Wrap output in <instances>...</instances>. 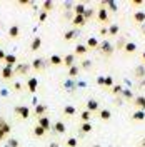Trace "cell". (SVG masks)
<instances>
[{
	"mask_svg": "<svg viewBox=\"0 0 145 147\" xmlns=\"http://www.w3.org/2000/svg\"><path fill=\"white\" fill-rule=\"evenodd\" d=\"M99 50L102 52L103 57H112V54H113V45H112L110 42H107V40H103L99 45Z\"/></svg>",
	"mask_w": 145,
	"mask_h": 147,
	"instance_id": "cell-1",
	"label": "cell"
},
{
	"mask_svg": "<svg viewBox=\"0 0 145 147\" xmlns=\"http://www.w3.org/2000/svg\"><path fill=\"white\" fill-rule=\"evenodd\" d=\"M13 112H15L17 115H20V119H28V117H30V109H28L27 105H17V107L13 109Z\"/></svg>",
	"mask_w": 145,
	"mask_h": 147,
	"instance_id": "cell-2",
	"label": "cell"
},
{
	"mask_svg": "<svg viewBox=\"0 0 145 147\" xmlns=\"http://www.w3.org/2000/svg\"><path fill=\"white\" fill-rule=\"evenodd\" d=\"M97 17H99V20L102 24H107L109 22V10L105 9V7H100L99 12H97Z\"/></svg>",
	"mask_w": 145,
	"mask_h": 147,
	"instance_id": "cell-3",
	"label": "cell"
},
{
	"mask_svg": "<svg viewBox=\"0 0 145 147\" xmlns=\"http://www.w3.org/2000/svg\"><path fill=\"white\" fill-rule=\"evenodd\" d=\"M52 130H54L55 134H64V132H67V125L62 120H58V122H55L54 125H52Z\"/></svg>",
	"mask_w": 145,
	"mask_h": 147,
	"instance_id": "cell-4",
	"label": "cell"
},
{
	"mask_svg": "<svg viewBox=\"0 0 145 147\" xmlns=\"http://www.w3.org/2000/svg\"><path fill=\"white\" fill-rule=\"evenodd\" d=\"M10 130H12L10 124H9V122H3V124L0 125V140H3V139H5V136H9Z\"/></svg>",
	"mask_w": 145,
	"mask_h": 147,
	"instance_id": "cell-5",
	"label": "cell"
},
{
	"mask_svg": "<svg viewBox=\"0 0 145 147\" xmlns=\"http://www.w3.org/2000/svg\"><path fill=\"white\" fill-rule=\"evenodd\" d=\"M134 105L137 107V110H144L145 112V97L144 95H138L134 99Z\"/></svg>",
	"mask_w": 145,
	"mask_h": 147,
	"instance_id": "cell-6",
	"label": "cell"
},
{
	"mask_svg": "<svg viewBox=\"0 0 145 147\" xmlns=\"http://www.w3.org/2000/svg\"><path fill=\"white\" fill-rule=\"evenodd\" d=\"M38 125H40L42 129H45V130H50V129H52L50 119H48L47 115H44V117H38Z\"/></svg>",
	"mask_w": 145,
	"mask_h": 147,
	"instance_id": "cell-7",
	"label": "cell"
},
{
	"mask_svg": "<svg viewBox=\"0 0 145 147\" xmlns=\"http://www.w3.org/2000/svg\"><path fill=\"white\" fill-rule=\"evenodd\" d=\"M0 77H2V79H5V80L12 79V77H13V69H12V67H3V69H2V72H0Z\"/></svg>",
	"mask_w": 145,
	"mask_h": 147,
	"instance_id": "cell-8",
	"label": "cell"
},
{
	"mask_svg": "<svg viewBox=\"0 0 145 147\" xmlns=\"http://www.w3.org/2000/svg\"><path fill=\"white\" fill-rule=\"evenodd\" d=\"M85 107H87V110L89 112H97V110H100L99 107V102L93 100V99H90V100H87V104H85Z\"/></svg>",
	"mask_w": 145,
	"mask_h": 147,
	"instance_id": "cell-9",
	"label": "cell"
},
{
	"mask_svg": "<svg viewBox=\"0 0 145 147\" xmlns=\"http://www.w3.org/2000/svg\"><path fill=\"white\" fill-rule=\"evenodd\" d=\"M110 117H112V112H110L109 109H100L99 110V119L100 120L107 122V120H110Z\"/></svg>",
	"mask_w": 145,
	"mask_h": 147,
	"instance_id": "cell-10",
	"label": "cell"
},
{
	"mask_svg": "<svg viewBox=\"0 0 145 147\" xmlns=\"http://www.w3.org/2000/svg\"><path fill=\"white\" fill-rule=\"evenodd\" d=\"M3 62H5V67H12V69H13L15 64H17V57H15V55H12V54H7V57H5V60H3Z\"/></svg>",
	"mask_w": 145,
	"mask_h": 147,
	"instance_id": "cell-11",
	"label": "cell"
},
{
	"mask_svg": "<svg viewBox=\"0 0 145 147\" xmlns=\"http://www.w3.org/2000/svg\"><path fill=\"white\" fill-rule=\"evenodd\" d=\"M37 85H38V79H37V77H32V79H28V80H27L28 92H35L37 90Z\"/></svg>",
	"mask_w": 145,
	"mask_h": 147,
	"instance_id": "cell-12",
	"label": "cell"
},
{
	"mask_svg": "<svg viewBox=\"0 0 145 147\" xmlns=\"http://www.w3.org/2000/svg\"><path fill=\"white\" fill-rule=\"evenodd\" d=\"M62 60H64V65H65V67H67V69H70L72 65H75V55L68 54V55H65Z\"/></svg>",
	"mask_w": 145,
	"mask_h": 147,
	"instance_id": "cell-13",
	"label": "cell"
},
{
	"mask_svg": "<svg viewBox=\"0 0 145 147\" xmlns=\"http://www.w3.org/2000/svg\"><path fill=\"white\" fill-rule=\"evenodd\" d=\"M132 18H134V22H135V24L142 25V24H145V12H135Z\"/></svg>",
	"mask_w": 145,
	"mask_h": 147,
	"instance_id": "cell-14",
	"label": "cell"
},
{
	"mask_svg": "<svg viewBox=\"0 0 145 147\" xmlns=\"http://www.w3.org/2000/svg\"><path fill=\"white\" fill-rule=\"evenodd\" d=\"M79 130H80L82 134H89V132L93 130V125H92L90 122H82L80 127H79Z\"/></svg>",
	"mask_w": 145,
	"mask_h": 147,
	"instance_id": "cell-15",
	"label": "cell"
},
{
	"mask_svg": "<svg viewBox=\"0 0 145 147\" xmlns=\"http://www.w3.org/2000/svg\"><path fill=\"white\" fill-rule=\"evenodd\" d=\"M72 24L75 25V27H83V25L87 24V20L83 18V15H75L73 20H72Z\"/></svg>",
	"mask_w": 145,
	"mask_h": 147,
	"instance_id": "cell-16",
	"label": "cell"
},
{
	"mask_svg": "<svg viewBox=\"0 0 145 147\" xmlns=\"http://www.w3.org/2000/svg\"><path fill=\"white\" fill-rule=\"evenodd\" d=\"M44 67H45V62H44L42 59H35V60L32 62V69H34V70H42Z\"/></svg>",
	"mask_w": 145,
	"mask_h": 147,
	"instance_id": "cell-17",
	"label": "cell"
},
{
	"mask_svg": "<svg viewBox=\"0 0 145 147\" xmlns=\"http://www.w3.org/2000/svg\"><path fill=\"white\" fill-rule=\"evenodd\" d=\"M40 47H42V38H40V37H35V38L32 40V45H30L32 52H37V50H38Z\"/></svg>",
	"mask_w": 145,
	"mask_h": 147,
	"instance_id": "cell-18",
	"label": "cell"
},
{
	"mask_svg": "<svg viewBox=\"0 0 145 147\" xmlns=\"http://www.w3.org/2000/svg\"><path fill=\"white\" fill-rule=\"evenodd\" d=\"M18 35H20V28H18V25H12V27L9 28V37L10 38H17Z\"/></svg>",
	"mask_w": 145,
	"mask_h": 147,
	"instance_id": "cell-19",
	"label": "cell"
},
{
	"mask_svg": "<svg viewBox=\"0 0 145 147\" xmlns=\"http://www.w3.org/2000/svg\"><path fill=\"white\" fill-rule=\"evenodd\" d=\"M47 112V107L45 105H42V104H38V105H35V115L37 117H44Z\"/></svg>",
	"mask_w": 145,
	"mask_h": 147,
	"instance_id": "cell-20",
	"label": "cell"
},
{
	"mask_svg": "<svg viewBox=\"0 0 145 147\" xmlns=\"http://www.w3.org/2000/svg\"><path fill=\"white\" fill-rule=\"evenodd\" d=\"M135 50H137V45L134 42H127L125 47H124V52H125V54H134Z\"/></svg>",
	"mask_w": 145,
	"mask_h": 147,
	"instance_id": "cell-21",
	"label": "cell"
},
{
	"mask_svg": "<svg viewBox=\"0 0 145 147\" xmlns=\"http://www.w3.org/2000/svg\"><path fill=\"white\" fill-rule=\"evenodd\" d=\"M32 132H34V136H35V137H44L47 130H45V129H42L40 125H38V124H37L35 127H34V130H32Z\"/></svg>",
	"mask_w": 145,
	"mask_h": 147,
	"instance_id": "cell-22",
	"label": "cell"
},
{
	"mask_svg": "<svg viewBox=\"0 0 145 147\" xmlns=\"http://www.w3.org/2000/svg\"><path fill=\"white\" fill-rule=\"evenodd\" d=\"M144 119H145V112H144V110H137V112L132 114V120L140 122V120H144Z\"/></svg>",
	"mask_w": 145,
	"mask_h": 147,
	"instance_id": "cell-23",
	"label": "cell"
},
{
	"mask_svg": "<svg viewBox=\"0 0 145 147\" xmlns=\"http://www.w3.org/2000/svg\"><path fill=\"white\" fill-rule=\"evenodd\" d=\"M28 69H30V67H28L27 64H18V65H15V70H13V72H17V74H25Z\"/></svg>",
	"mask_w": 145,
	"mask_h": 147,
	"instance_id": "cell-24",
	"label": "cell"
},
{
	"mask_svg": "<svg viewBox=\"0 0 145 147\" xmlns=\"http://www.w3.org/2000/svg\"><path fill=\"white\" fill-rule=\"evenodd\" d=\"M79 72H80V65H72L68 69V77H77Z\"/></svg>",
	"mask_w": 145,
	"mask_h": 147,
	"instance_id": "cell-25",
	"label": "cell"
},
{
	"mask_svg": "<svg viewBox=\"0 0 145 147\" xmlns=\"http://www.w3.org/2000/svg\"><path fill=\"white\" fill-rule=\"evenodd\" d=\"M118 30H120V25H110L109 30H107V35L110 37H115L118 34Z\"/></svg>",
	"mask_w": 145,
	"mask_h": 147,
	"instance_id": "cell-26",
	"label": "cell"
},
{
	"mask_svg": "<svg viewBox=\"0 0 145 147\" xmlns=\"http://www.w3.org/2000/svg\"><path fill=\"white\" fill-rule=\"evenodd\" d=\"M87 52H89V49H87L85 45H82V44H79V45L75 47V54L77 55H85Z\"/></svg>",
	"mask_w": 145,
	"mask_h": 147,
	"instance_id": "cell-27",
	"label": "cell"
},
{
	"mask_svg": "<svg viewBox=\"0 0 145 147\" xmlns=\"http://www.w3.org/2000/svg\"><path fill=\"white\" fill-rule=\"evenodd\" d=\"M73 37H77V30L73 28V30H67L64 34V40H72Z\"/></svg>",
	"mask_w": 145,
	"mask_h": 147,
	"instance_id": "cell-28",
	"label": "cell"
},
{
	"mask_svg": "<svg viewBox=\"0 0 145 147\" xmlns=\"http://www.w3.org/2000/svg\"><path fill=\"white\" fill-rule=\"evenodd\" d=\"M50 64L52 65H62L64 60H62V57H58V55H52V57H50Z\"/></svg>",
	"mask_w": 145,
	"mask_h": 147,
	"instance_id": "cell-29",
	"label": "cell"
},
{
	"mask_svg": "<svg viewBox=\"0 0 145 147\" xmlns=\"http://www.w3.org/2000/svg\"><path fill=\"white\" fill-rule=\"evenodd\" d=\"M135 75L138 77V79H144L145 77V67L144 65H138V67L135 69Z\"/></svg>",
	"mask_w": 145,
	"mask_h": 147,
	"instance_id": "cell-30",
	"label": "cell"
},
{
	"mask_svg": "<svg viewBox=\"0 0 145 147\" xmlns=\"http://www.w3.org/2000/svg\"><path fill=\"white\" fill-rule=\"evenodd\" d=\"M64 114L65 115H75V107H73V105H65Z\"/></svg>",
	"mask_w": 145,
	"mask_h": 147,
	"instance_id": "cell-31",
	"label": "cell"
},
{
	"mask_svg": "<svg viewBox=\"0 0 145 147\" xmlns=\"http://www.w3.org/2000/svg\"><path fill=\"white\" fill-rule=\"evenodd\" d=\"M90 117H92V112H89V110H83V112L80 114L82 122H89V120H90Z\"/></svg>",
	"mask_w": 145,
	"mask_h": 147,
	"instance_id": "cell-32",
	"label": "cell"
},
{
	"mask_svg": "<svg viewBox=\"0 0 145 147\" xmlns=\"http://www.w3.org/2000/svg\"><path fill=\"white\" fill-rule=\"evenodd\" d=\"M83 13H85V5L83 3L75 5V15H83Z\"/></svg>",
	"mask_w": 145,
	"mask_h": 147,
	"instance_id": "cell-33",
	"label": "cell"
},
{
	"mask_svg": "<svg viewBox=\"0 0 145 147\" xmlns=\"http://www.w3.org/2000/svg\"><path fill=\"white\" fill-rule=\"evenodd\" d=\"M87 44H89V47H90V49H97V47H99V40L92 37V38H89V40H87Z\"/></svg>",
	"mask_w": 145,
	"mask_h": 147,
	"instance_id": "cell-34",
	"label": "cell"
},
{
	"mask_svg": "<svg viewBox=\"0 0 145 147\" xmlns=\"http://www.w3.org/2000/svg\"><path fill=\"white\" fill-rule=\"evenodd\" d=\"M42 7H44V12L48 13L50 10L54 9V3H52V2H44V3H42Z\"/></svg>",
	"mask_w": 145,
	"mask_h": 147,
	"instance_id": "cell-35",
	"label": "cell"
},
{
	"mask_svg": "<svg viewBox=\"0 0 145 147\" xmlns=\"http://www.w3.org/2000/svg\"><path fill=\"white\" fill-rule=\"evenodd\" d=\"M93 13H95V12H93V9H85L83 18H85V20H89V18H92V17H93Z\"/></svg>",
	"mask_w": 145,
	"mask_h": 147,
	"instance_id": "cell-36",
	"label": "cell"
},
{
	"mask_svg": "<svg viewBox=\"0 0 145 147\" xmlns=\"http://www.w3.org/2000/svg\"><path fill=\"white\" fill-rule=\"evenodd\" d=\"M103 85L105 87H113V79L112 77H103Z\"/></svg>",
	"mask_w": 145,
	"mask_h": 147,
	"instance_id": "cell-37",
	"label": "cell"
},
{
	"mask_svg": "<svg viewBox=\"0 0 145 147\" xmlns=\"http://www.w3.org/2000/svg\"><path fill=\"white\" fill-rule=\"evenodd\" d=\"M125 38H118V42H117V49L118 50H124V47H125Z\"/></svg>",
	"mask_w": 145,
	"mask_h": 147,
	"instance_id": "cell-38",
	"label": "cell"
},
{
	"mask_svg": "<svg viewBox=\"0 0 145 147\" xmlns=\"http://www.w3.org/2000/svg\"><path fill=\"white\" fill-rule=\"evenodd\" d=\"M67 146H68V147H77V139L70 137L68 140H67Z\"/></svg>",
	"mask_w": 145,
	"mask_h": 147,
	"instance_id": "cell-39",
	"label": "cell"
},
{
	"mask_svg": "<svg viewBox=\"0 0 145 147\" xmlns=\"http://www.w3.org/2000/svg\"><path fill=\"white\" fill-rule=\"evenodd\" d=\"M122 95H124V97H127V99H132V100H134V94H132L130 90H122Z\"/></svg>",
	"mask_w": 145,
	"mask_h": 147,
	"instance_id": "cell-40",
	"label": "cell"
},
{
	"mask_svg": "<svg viewBox=\"0 0 145 147\" xmlns=\"http://www.w3.org/2000/svg\"><path fill=\"white\" fill-rule=\"evenodd\" d=\"M112 94H115V95H117V94H122V87H120V85H113V87H112Z\"/></svg>",
	"mask_w": 145,
	"mask_h": 147,
	"instance_id": "cell-41",
	"label": "cell"
},
{
	"mask_svg": "<svg viewBox=\"0 0 145 147\" xmlns=\"http://www.w3.org/2000/svg\"><path fill=\"white\" fill-rule=\"evenodd\" d=\"M7 147H18V140H15V139H10L9 140V146Z\"/></svg>",
	"mask_w": 145,
	"mask_h": 147,
	"instance_id": "cell-42",
	"label": "cell"
},
{
	"mask_svg": "<svg viewBox=\"0 0 145 147\" xmlns=\"http://www.w3.org/2000/svg\"><path fill=\"white\" fill-rule=\"evenodd\" d=\"M47 15H48L47 12H42V13L38 15V20H40V22H44V20H45V18H47Z\"/></svg>",
	"mask_w": 145,
	"mask_h": 147,
	"instance_id": "cell-43",
	"label": "cell"
},
{
	"mask_svg": "<svg viewBox=\"0 0 145 147\" xmlns=\"http://www.w3.org/2000/svg\"><path fill=\"white\" fill-rule=\"evenodd\" d=\"M89 67H90V62H89V60H85V62L82 64V69H89Z\"/></svg>",
	"mask_w": 145,
	"mask_h": 147,
	"instance_id": "cell-44",
	"label": "cell"
},
{
	"mask_svg": "<svg viewBox=\"0 0 145 147\" xmlns=\"http://www.w3.org/2000/svg\"><path fill=\"white\" fill-rule=\"evenodd\" d=\"M5 57H7V54L3 50H0V60H5Z\"/></svg>",
	"mask_w": 145,
	"mask_h": 147,
	"instance_id": "cell-45",
	"label": "cell"
},
{
	"mask_svg": "<svg viewBox=\"0 0 145 147\" xmlns=\"http://www.w3.org/2000/svg\"><path fill=\"white\" fill-rule=\"evenodd\" d=\"M142 3H144L142 0H134V2H132V5H142Z\"/></svg>",
	"mask_w": 145,
	"mask_h": 147,
	"instance_id": "cell-46",
	"label": "cell"
},
{
	"mask_svg": "<svg viewBox=\"0 0 145 147\" xmlns=\"http://www.w3.org/2000/svg\"><path fill=\"white\" fill-rule=\"evenodd\" d=\"M97 82H99L100 85H103V77H99V80H97Z\"/></svg>",
	"mask_w": 145,
	"mask_h": 147,
	"instance_id": "cell-47",
	"label": "cell"
},
{
	"mask_svg": "<svg viewBox=\"0 0 145 147\" xmlns=\"http://www.w3.org/2000/svg\"><path fill=\"white\" fill-rule=\"evenodd\" d=\"M140 27H142V32H144V34H145V24H142Z\"/></svg>",
	"mask_w": 145,
	"mask_h": 147,
	"instance_id": "cell-48",
	"label": "cell"
},
{
	"mask_svg": "<svg viewBox=\"0 0 145 147\" xmlns=\"http://www.w3.org/2000/svg\"><path fill=\"white\" fill-rule=\"evenodd\" d=\"M140 147H145V139L142 140V142H140Z\"/></svg>",
	"mask_w": 145,
	"mask_h": 147,
	"instance_id": "cell-49",
	"label": "cell"
},
{
	"mask_svg": "<svg viewBox=\"0 0 145 147\" xmlns=\"http://www.w3.org/2000/svg\"><path fill=\"white\" fill-rule=\"evenodd\" d=\"M3 122H5V119H3V117H0V125H2Z\"/></svg>",
	"mask_w": 145,
	"mask_h": 147,
	"instance_id": "cell-50",
	"label": "cell"
},
{
	"mask_svg": "<svg viewBox=\"0 0 145 147\" xmlns=\"http://www.w3.org/2000/svg\"><path fill=\"white\" fill-rule=\"evenodd\" d=\"M50 147H58V144H50Z\"/></svg>",
	"mask_w": 145,
	"mask_h": 147,
	"instance_id": "cell-51",
	"label": "cell"
},
{
	"mask_svg": "<svg viewBox=\"0 0 145 147\" xmlns=\"http://www.w3.org/2000/svg\"><path fill=\"white\" fill-rule=\"evenodd\" d=\"M142 60H144V62H145V52H144V54H142Z\"/></svg>",
	"mask_w": 145,
	"mask_h": 147,
	"instance_id": "cell-52",
	"label": "cell"
},
{
	"mask_svg": "<svg viewBox=\"0 0 145 147\" xmlns=\"http://www.w3.org/2000/svg\"><path fill=\"white\" fill-rule=\"evenodd\" d=\"M95 147H100V146H95Z\"/></svg>",
	"mask_w": 145,
	"mask_h": 147,
	"instance_id": "cell-53",
	"label": "cell"
}]
</instances>
